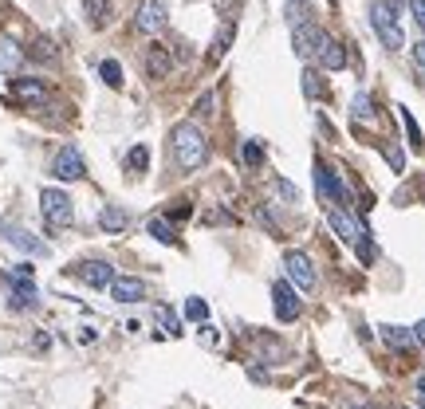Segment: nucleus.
<instances>
[{"label":"nucleus","instance_id":"1","mask_svg":"<svg viewBox=\"0 0 425 409\" xmlns=\"http://www.w3.org/2000/svg\"><path fill=\"white\" fill-rule=\"evenodd\" d=\"M170 146H173V162L181 170H201L209 162V138L201 134L197 122H178L170 134Z\"/></svg>","mask_w":425,"mask_h":409},{"label":"nucleus","instance_id":"2","mask_svg":"<svg viewBox=\"0 0 425 409\" xmlns=\"http://www.w3.org/2000/svg\"><path fill=\"white\" fill-rule=\"evenodd\" d=\"M327 224H331V232L343 240V244L355 248L362 264H370V260H375V244H370V232H366L362 224L355 221V213H350V209H343V204H331V209H327Z\"/></svg>","mask_w":425,"mask_h":409},{"label":"nucleus","instance_id":"3","mask_svg":"<svg viewBox=\"0 0 425 409\" xmlns=\"http://www.w3.org/2000/svg\"><path fill=\"white\" fill-rule=\"evenodd\" d=\"M370 24H375L378 40H382L390 51H402V48H406L402 24H398V16H394V9L386 4V0H375V4H370Z\"/></svg>","mask_w":425,"mask_h":409},{"label":"nucleus","instance_id":"4","mask_svg":"<svg viewBox=\"0 0 425 409\" xmlns=\"http://www.w3.org/2000/svg\"><path fill=\"white\" fill-rule=\"evenodd\" d=\"M315 189H319V201L331 209V204H343V209H350L355 204V197H350V189L343 185L339 173H331L323 162H315Z\"/></svg>","mask_w":425,"mask_h":409},{"label":"nucleus","instance_id":"5","mask_svg":"<svg viewBox=\"0 0 425 409\" xmlns=\"http://www.w3.org/2000/svg\"><path fill=\"white\" fill-rule=\"evenodd\" d=\"M284 272H288V280H291V288L296 291H307L311 295L315 288H319V276H315V268H311V256L307 252H284Z\"/></svg>","mask_w":425,"mask_h":409},{"label":"nucleus","instance_id":"6","mask_svg":"<svg viewBox=\"0 0 425 409\" xmlns=\"http://www.w3.org/2000/svg\"><path fill=\"white\" fill-rule=\"evenodd\" d=\"M40 209H43V217H48V224H55V229H63V224L75 221L71 197L63 193V189H43V193H40Z\"/></svg>","mask_w":425,"mask_h":409},{"label":"nucleus","instance_id":"7","mask_svg":"<svg viewBox=\"0 0 425 409\" xmlns=\"http://www.w3.org/2000/svg\"><path fill=\"white\" fill-rule=\"evenodd\" d=\"M272 303H276V319L280 323H296L303 311V299L291 288V280H272Z\"/></svg>","mask_w":425,"mask_h":409},{"label":"nucleus","instance_id":"8","mask_svg":"<svg viewBox=\"0 0 425 409\" xmlns=\"http://www.w3.org/2000/svg\"><path fill=\"white\" fill-rule=\"evenodd\" d=\"M315 63L323 71H343L347 67V51H343V43L335 40V36H327L323 28H319V36H315Z\"/></svg>","mask_w":425,"mask_h":409},{"label":"nucleus","instance_id":"9","mask_svg":"<svg viewBox=\"0 0 425 409\" xmlns=\"http://www.w3.org/2000/svg\"><path fill=\"white\" fill-rule=\"evenodd\" d=\"M51 173L60 181H79L87 173V165H83V153L75 150V146H63L60 153H55V162H51Z\"/></svg>","mask_w":425,"mask_h":409},{"label":"nucleus","instance_id":"10","mask_svg":"<svg viewBox=\"0 0 425 409\" xmlns=\"http://www.w3.org/2000/svg\"><path fill=\"white\" fill-rule=\"evenodd\" d=\"M0 236L9 240L12 248H20V252H28V256H48V244L43 240H36L28 229H20V224H0Z\"/></svg>","mask_w":425,"mask_h":409},{"label":"nucleus","instance_id":"11","mask_svg":"<svg viewBox=\"0 0 425 409\" xmlns=\"http://www.w3.org/2000/svg\"><path fill=\"white\" fill-rule=\"evenodd\" d=\"M134 28L138 32H162L166 28V4L162 0H142L138 4V16H134Z\"/></svg>","mask_w":425,"mask_h":409},{"label":"nucleus","instance_id":"12","mask_svg":"<svg viewBox=\"0 0 425 409\" xmlns=\"http://www.w3.org/2000/svg\"><path fill=\"white\" fill-rule=\"evenodd\" d=\"M142 67H146V75H150V79H166V75H170V67H173L170 48H166V43H150L146 55H142Z\"/></svg>","mask_w":425,"mask_h":409},{"label":"nucleus","instance_id":"13","mask_svg":"<svg viewBox=\"0 0 425 409\" xmlns=\"http://www.w3.org/2000/svg\"><path fill=\"white\" fill-rule=\"evenodd\" d=\"M75 276L87 283V288H111L114 268L107 264V260H87V264H79V268H75Z\"/></svg>","mask_w":425,"mask_h":409},{"label":"nucleus","instance_id":"14","mask_svg":"<svg viewBox=\"0 0 425 409\" xmlns=\"http://www.w3.org/2000/svg\"><path fill=\"white\" fill-rule=\"evenodd\" d=\"M111 299L114 303H138V299H146V283L134 280V276H114L111 280Z\"/></svg>","mask_w":425,"mask_h":409},{"label":"nucleus","instance_id":"15","mask_svg":"<svg viewBox=\"0 0 425 409\" xmlns=\"http://www.w3.org/2000/svg\"><path fill=\"white\" fill-rule=\"evenodd\" d=\"M315 36H319V28L307 24V20H303V24H299V20L291 24V40H296V55H299V60H315Z\"/></svg>","mask_w":425,"mask_h":409},{"label":"nucleus","instance_id":"16","mask_svg":"<svg viewBox=\"0 0 425 409\" xmlns=\"http://www.w3.org/2000/svg\"><path fill=\"white\" fill-rule=\"evenodd\" d=\"M9 307H16V311H28V307H36V288H32V276H12V299Z\"/></svg>","mask_w":425,"mask_h":409},{"label":"nucleus","instance_id":"17","mask_svg":"<svg viewBox=\"0 0 425 409\" xmlns=\"http://www.w3.org/2000/svg\"><path fill=\"white\" fill-rule=\"evenodd\" d=\"M20 63H24V48H20L12 36H0V75L20 71Z\"/></svg>","mask_w":425,"mask_h":409},{"label":"nucleus","instance_id":"18","mask_svg":"<svg viewBox=\"0 0 425 409\" xmlns=\"http://www.w3.org/2000/svg\"><path fill=\"white\" fill-rule=\"evenodd\" d=\"M12 94H16L20 102H32V107H43V102H48V87H43L40 79H16V83H12Z\"/></svg>","mask_w":425,"mask_h":409},{"label":"nucleus","instance_id":"19","mask_svg":"<svg viewBox=\"0 0 425 409\" xmlns=\"http://www.w3.org/2000/svg\"><path fill=\"white\" fill-rule=\"evenodd\" d=\"M130 224V217H127V209H119V204H107L99 213V229L102 232H122Z\"/></svg>","mask_w":425,"mask_h":409},{"label":"nucleus","instance_id":"20","mask_svg":"<svg viewBox=\"0 0 425 409\" xmlns=\"http://www.w3.org/2000/svg\"><path fill=\"white\" fill-rule=\"evenodd\" d=\"M378 331H382V339L390 342L394 350H409V347H414V331H406V327H390V323H386V327H378Z\"/></svg>","mask_w":425,"mask_h":409},{"label":"nucleus","instance_id":"21","mask_svg":"<svg viewBox=\"0 0 425 409\" xmlns=\"http://www.w3.org/2000/svg\"><path fill=\"white\" fill-rule=\"evenodd\" d=\"M83 16L91 20V28H102L111 16V0H83Z\"/></svg>","mask_w":425,"mask_h":409},{"label":"nucleus","instance_id":"22","mask_svg":"<svg viewBox=\"0 0 425 409\" xmlns=\"http://www.w3.org/2000/svg\"><path fill=\"white\" fill-rule=\"evenodd\" d=\"M232 36H237V24H232V20H229V24H225L221 32H217V43H212V55H209V60H221L225 51L232 48Z\"/></svg>","mask_w":425,"mask_h":409},{"label":"nucleus","instance_id":"23","mask_svg":"<svg viewBox=\"0 0 425 409\" xmlns=\"http://www.w3.org/2000/svg\"><path fill=\"white\" fill-rule=\"evenodd\" d=\"M303 94H307V99H323V94H327L319 71H303Z\"/></svg>","mask_w":425,"mask_h":409},{"label":"nucleus","instance_id":"24","mask_svg":"<svg viewBox=\"0 0 425 409\" xmlns=\"http://www.w3.org/2000/svg\"><path fill=\"white\" fill-rule=\"evenodd\" d=\"M146 165H150V150H146V146H134V150L127 153V170L130 173H142Z\"/></svg>","mask_w":425,"mask_h":409},{"label":"nucleus","instance_id":"25","mask_svg":"<svg viewBox=\"0 0 425 409\" xmlns=\"http://www.w3.org/2000/svg\"><path fill=\"white\" fill-rule=\"evenodd\" d=\"M150 236L162 240V244H173V240H178V232H173L170 221H162V217H158V221H150Z\"/></svg>","mask_w":425,"mask_h":409},{"label":"nucleus","instance_id":"26","mask_svg":"<svg viewBox=\"0 0 425 409\" xmlns=\"http://www.w3.org/2000/svg\"><path fill=\"white\" fill-rule=\"evenodd\" d=\"M99 75H102V83H107V87H122V67L114 60H102L99 63Z\"/></svg>","mask_w":425,"mask_h":409},{"label":"nucleus","instance_id":"27","mask_svg":"<svg viewBox=\"0 0 425 409\" xmlns=\"http://www.w3.org/2000/svg\"><path fill=\"white\" fill-rule=\"evenodd\" d=\"M398 114H402V126H406V134H409V146H414V150H421V130H417L414 114H409L406 107H398Z\"/></svg>","mask_w":425,"mask_h":409},{"label":"nucleus","instance_id":"28","mask_svg":"<svg viewBox=\"0 0 425 409\" xmlns=\"http://www.w3.org/2000/svg\"><path fill=\"white\" fill-rule=\"evenodd\" d=\"M355 119H358V122H362V119H366V122L375 119V102H370V94H366V91L355 94Z\"/></svg>","mask_w":425,"mask_h":409},{"label":"nucleus","instance_id":"29","mask_svg":"<svg viewBox=\"0 0 425 409\" xmlns=\"http://www.w3.org/2000/svg\"><path fill=\"white\" fill-rule=\"evenodd\" d=\"M158 323H162V331L173 334V339L181 334V323H178V315H173L170 307H158Z\"/></svg>","mask_w":425,"mask_h":409},{"label":"nucleus","instance_id":"30","mask_svg":"<svg viewBox=\"0 0 425 409\" xmlns=\"http://www.w3.org/2000/svg\"><path fill=\"white\" fill-rule=\"evenodd\" d=\"M240 158H244V165H260L264 162V150H260V142H244V150H240Z\"/></svg>","mask_w":425,"mask_h":409},{"label":"nucleus","instance_id":"31","mask_svg":"<svg viewBox=\"0 0 425 409\" xmlns=\"http://www.w3.org/2000/svg\"><path fill=\"white\" fill-rule=\"evenodd\" d=\"M382 153H386V162H390V170H394V173L406 170V153H402L398 146H382Z\"/></svg>","mask_w":425,"mask_h":409},{"label":"nucleus","instance_id":"32","mask_svg":"<svg viewBox=\"0 0 425 409\" xmlns=\"http://www.w3.org/2000/svg\"><path fill=\"white\" fill-rule=\"evenodd\" d=\"M272 185H276V193L284 197V201L288 204H296L299 201V193H296V185H291V181H284V178H272Z\"/></svg>","mask_w":425,"mask_h":409},{"label":"nucleus","instance_id":"33","mask_svg":"<svg viewBox=\"0 0 425 409\" xmlns=\"http://www.w3.org/2000/svg\"><path fill=\"white\" fill-rule=\"evenodd\" d=\"M185 315L193 319V323H205V319H209V307H205L201 299H189V303H185Z\"/></svg>","mask_w":425,"mask_h":409},{"label":"nucleus","instance_id":"34","mask_svg":"<svg viewBox=\"0 0 425 409\" xmlns=\"http://www.w3.org/2000/svg\"><path fill=\"white\" fill-rule=\"evenodd\" d=\"M260 350H264V358H276V362L288 354V350H284V342H272V339H260Z\"/></svg>","mask_w":425,"mask_h":409},{"label":"nucleus","instance_id":"35","mask_svg":"<svg viewBox=\"0 0 425 409\" xmlns=\"http://www.w3.org/2000/svg\"><path fill=\"white\" fill-rule=\"evenodd\" d=\"M409 16H414V24L425 32V0H409Z\"/></svg>","mask_w":425,"mask_h":409},{"label":"nucleus","instance_id":"36","mask_svg":"<svg viewBox=\"0 0 425 409\" xmlns=\"http://www.w3.org/2000/svg\"><path fill=\"white\" fill-rule=\"evenodd\" d=\"M32 55H36V60H43V63H48V60H55V51H51V43H36V51H32Z\"/></svg>","mask_w":425,"mask_h":409},{"label":"nucleus","instance_id":"37","mask_svg":"<svg viewBox=\"0 0 425 409\" xmlns=\"http://www.w3.org/2000/svg\"><path fill=\"white\" fill-rule=\"evenodd\" d=\"M414 63H417V71L425 75V40H417V43H414Z\"/></svg>","mask_w":425,"mask_h":409},{"label":"nucleus","instance_id":"38","mask_svg":"<svg viewBox=\"0 0 425 409\" xmlns=\"http://www.w3.org/2000/svg\"><path fill=\"white\" fill-rule=\"evenodd\" d=\"M197 114H212V94H201V99H197Z\"/></svg>","mask_w":425,"mask_h":409},{"label":"nucleus","instance_id":"39","mask_svg":"<svg viewBox=\"0 0 425 409\" xmlns=\"http://www.w3.org/2000/svg\"><path fill=\"white\" fill-rule=\"evenodd\" d=\"M414 342H425V319H421V323L414 327Z\"/></svg>","mask_w":425,"mask_h":409},{"label":"nucleus","instance_id":"40","mask_svg":"<svg viewBox=\"0 0 425 409\" xmlns=\"http://www.w3.org/2000/svg\"><path fill=\"white\" fill-rule=\"evenodd\" d=\"M417 390H421V393H425V378H421V382H417Z\"/></svg>","mask_w":425,"mask_h":409},{"label":"nucleus","instance_id":"41","mask_svg":"<svg viewBox=\"0 0 425 409\" xmlns=\"http://www.w3.org/2000/svg\"><path fill=\"white\" fill-rule=\"evenodd\" d=\"M421 405H425V393H421Z\"/></svg>","mask_w":425,"mask_h":409},{"label":"nucleus","instance_id":"42","mask_svg":"<svg viewBox=\"0 0 425 409\" xmlns=\"http://www.w3.org/2000/svg\"><path fill=\"white\" fill-rule=\"evenodd\" d=\"M355 409H366V405H355Z\"/></svg>","mask_w":425,"mask_h":409}]
</instances>
